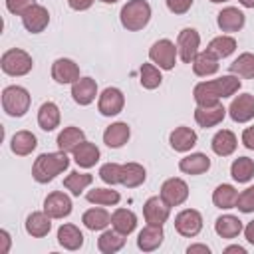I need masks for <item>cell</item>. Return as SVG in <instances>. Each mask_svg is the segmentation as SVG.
I'll return each instance as SVG.
<instances>
[{"label":"cell","mask_w":254,"mask_h":254,"mask_svg":"<svg viewBox=\"0 0 254 254\" xmlns=\"http://www.w3.org/2000/svg\"><path fill=\"white\" fill-rule=\"evenodd\" d=\"M159 196H161L169 206H179V204H183V202L189 198V185H187L183 179H179V177L167 179V181L161 185Z\"/></svg>","instance_id":"52a82bcc"},{"label":"cell","mask_w":254,"mask_h":254,"mask_svg":"<svg viewBox=\"0 0 254 254\" xmlns=\"http://www.w3.org/2000/svg\"><path fill=\"white\" fill-rule=\"evenodd\" d=\"M147 179V173L143 169V165L139 163H125L121 165V185L127 189H135L139 185H143Z\"/></svg>","instance_id":"f546056e"},{"label":"cell","mask_w":254,"mask_h":254,"mask_svg":"<svg viewBox=\"0 0 254 254\" xmlns=\"http://www.w3.org/2000/svg\"><path fill=\"white\" fill-rule=\"evenodd\" d=\"M210 2H214V4H220V2H228V0H210Z\"/></svg>","instance_id":"9f6ffc18"},{"label":"cell","mask_w":254,"mask_h":254,"mask_svg":"<svg viewBox=\"0 0 254 254\" xmlns=\"http://www.w3.org/2000/svg\"><path fill=\"white\" fill-rule=\"evenodd\" d=\"M206 50H208L214 58L222 60V58H228L230 54H234V50H236V40H234L232 36H216V38L210 40V44L206 46Z\"/></svg>","instance_id":"d590c367"},{"label":"cell","mask_w":254,"mask_h":254,"mask_svg":"<svg viewBox=\"0 0 254 254\" xmlns=\"http://www.w3.org/2000/svg\"><path fill=\"white\" fill-rule=\"evenodd\" d=\"M99 177L107 185H121V165L119 163H105V165H101Z\"/></svg>","instance_id":"7bdbcfd3"},{"label":"cell","mask_w":254,"mask_h":254,"mask_svg":"<svg viewBox=\"0 0 254 254\" xmlns=\"http://www.w3.org/2000/svg\"><path fill=\"white\" fill-rule=\"evenodd\" d=\"M0 67L4 73L12 75V77H20V75H26L32 71L34 67V60L28 52L20 50V48H12V50H6L0 58Z\"/></svg>","instance_id":"277c9868"},{"label":"cell","mask_w":254,"mask_h":254,"mask_svg":"<svg viewBox=\"0 0 254 254\" xmlns=\"http://www.w3.org/2000/svg\"><path fill=\"white\" fill-rule=\"evenodd\" d=\"M111 226L117 232L129 236L135 230V226H137V214L133 210H129V208H117L111 214Z\"/></svg>","instance_id":"f1b7e54d"},{"label":"cell","mask_w":254,"mask_h":254,"mask_svg":"<svg viewBox=\"0 0 254 254\" xmlns=\"http://www.w3.org/2000/svg\"><path fill=\"white\" fill-rule=\"evenodd\" d=\"M169 212H171V206L161 196H151L143 204V216H145L147 224L163 226L167 222V218H169Z\"/></svg>","instance_id":"4fadbf2b"},{"label":"cell","mask_w":254,"mask_h":254,"mask_svg":"<svg viewBox=\"0 0 254 254\" xmlns=\"http://www.w3.org/2000/svg\"><path fill=\"white\" fill-rule=\"evenodd\" d=\"M224 252H226V254H230V252H238V254H246V248H242V246H228V248H224Z\"/></svg>","instance_id":"f5cc1de1"},{"label":"cell","mask_w":254,"mask_h":254,"mask_svg":"<svg viewBox=\"0 0 254 254\" xmlns=\"http://www.w3.org/2000/svg\"><path fill=\"white\" fill-rule=\"evenodd\" d=\"M101 2H105V4H115V2H119V0H101Z\"/></svg>","instance_id":"11a10c76"},{"label":"cell","mask_w":254,"mask_h":254,"mask_svg":"<svg viewBox=\"0 0 254 254\" xmlns=\"http://www.w3.org/2000/svg\"><path fill=\"white\" fill-rule=\"evenodd\" d=\"M192 71H194L198 77H206V75L216 73V71H218V58H214L208 50L196 54L194 60H192Z\"/></svg>","instance_id":"4dcf8cb0"},{"label":"cell","mask_w":254,"mask_h":254,"mask_svg":"<svg viewBox=\"0 0 254 254\" xmlns=\"http://www.w3.org/2000/svg\"><path fill=\"white\" fill-rule=\"evenodd\" d=\"M165 2H167V8L173 14H187L194 0H165Z\"/></svg>","instance_id":"bcb514c9"},{"label":"cell","mask_w":254,"mask_h":254,"mask_svg":"<svg viewBox=\"0 0 254 254\" xmlns=\"http://www.w3.org/2000/svg\"><path fill=\"white\" fill-rule=\"evenodd\" d=\"M121 26L129 32L143 30L151 20V6L147 0H129L119 12Z\"/></svg>","instance_id":"3957f363"},{"label":"cell","mask_w":254,"mask_h":254,"mask_svg":"<svg viewBox=\"0 0 254 254\" xmlns=\"http://www.w3.org/2000/svg\"><path fill=\"white\" fill-rule=\"evenodd\" d=\"M85 198L93 204H101V206H113L121 200V194L113 189H91L87 190Z\"/></svg>","instance_id":"60d3db41"},{"label":"cell","mask_w":254,"mask_h":254,"mask_svg":"<svg viewBox=\"0 0 254 254\" xmlns=\"http://www.w3.org/2000/svg\"><path fill=\"white\" fill-rule=\"evenodd\" d=\"M36 2L34 0H6V8H8V12H12V14H18V16H22L30 6H34Z\"/></svg>","instance_id":"f6af8a7d"},{"label":"cell","mask_w":254,"mask_h":254,"mask_svg":"<svg viewBox=\"0 0 254 254\" xmlns=\"http://www.w3.org/2000/svg\"><path fill=\"white\" fill-rule=\"evenodd\" d=\"M71 198L65 194V192H62V190H54V192H50L48 196H46V200H44V210L52 216V218H65V216H69V212H71Z\"/></svg>","instance_id":"7c38bea8"},{"label":"cell","mask_w":254,"mask_h":254,"mask_svg":"<svg viewBox=\"0 0 254 254\" xmlns=\"http://www.w3.org/2000/svg\"><path fill=\"white\" fill-rule=\"evenodd\" d=\"M123 105H125V97H123V91L117 87H105L97 101V109L105 117L119 115L123 111Z\"/></svg>","instance_id":"30bf717a"},{"label":"cell","mask_w":254,"mask_h":254,"mask_svg":"<svg viewBox=\"0 0 254 254\" xmlns=\"http://www.w3.org/2000/svg\"><path fill=\"white\" fill-rule=\"evenodd\" d=\"M58 242L65 250H79L83 246V234L75 224H62L58 228Z\"/></svg>","instance_id":"4316f807"},{"label":"cell","mask_w":254,"mask_h":254,"mask_svg":"<svg viewBox=\"0 0 254 254\" xmlns=\"http://www.w3.org/2000/svg\"><path fill=\"white\" fill-rule=\"evenodd\" d=\"M238 198V190L232 185H218L212 192V202L218 208H234Z\"/></svg>","instance_id":"74e56055"},{"label":"cell","mask_w":254,"mask_h":254,"mask_svg":"<svg viewBox=\"0 0 254 254\" xmlns=\"http://www.w3.org/2000/svg\"><path fill=\"white\" fill-rule=\"evenodd\" d=\"M198 46H200V36L194 28H185V30L179 32L177 52H179V56L185 64H192L194 56L198 54Z\"/></svg>","instance_id":"ba28073f"},{"label":"cell","mask_w":254,"mask_h":254,"mask_svg":"<svg viewBox=\"0 0 254 254\" xmlns=\"http://www.w3.org/2000/svg\"><path fill=\"white\" fill-rule=\"evenodd\" d=\"M91 183H93V175H89V173H79V171H73V173H69V175L64 179V187H65L73 196H79Z\"/></svg>","instance_id":"8d00e7d4"},{"label":"cell","mask_w":254,"mask_h":254,"mask_svg":"<svg viewBox=\"0 0 254 254\" xmlns=\"http://www.w3.org/2000/svg\"><path fill=\"white\" fill-rule=\"evenodd\" d=\"M67 4H69V8H71V10H77V12H83V10H87V8H91V4H93V0H67Z\"/></svg>","instance_id":"c3c4849f"},{"label":"cell","mask_w":254,"mask_h":254,"mask_svg":"<svg viewBox=\"0 0 254 254\" xmlns=\"http://www.w3.org/2000/svg\"><path fill=\"white\" fill-rule=\"evenodd\" d=\"M52 230V216L44 212H32L26 218V232L34 238H44Z\"/></svg>","instance_id":"cb8c5ba5"},{"label":"cell","mask_w":254,"mask_h":254,"mask_svg":"<svg viewBox=\"0 0 254 254\" xmlns=\"http://www.w3.org/2000/svg\"><path fill=\"white\" fill-rule=\"evenodd\" d=\"M30 93L22 85H8L2 91V107L10 117H22L30 109Z\"/></svg>","instance_id":"5b68a950"},{"label":"cell","mask_w":254,"mask_h":254,"mask_svg":"<svg viewBox=\"0 0 254 254\" xmlns=\"http://www.w3.org/2000/svg\"><path fill=\"white\" fill-rule=\"evenodd\" d=\"M230 73H232V75L246 77V79H252V77H254V54H250V52L240 54V56L230 64Z\"/></svg>","instance_id":"ab89813d"},{"label":"cell","mask_w":254,"mask_h":254,"mask_svg":"<svg viewBox=\"0 0 254 254\" xmlns=\"http://www.w3.org/2000/svg\"><path fill=\"white\" fill-rule=\"evenodd\" d=\"M38 125L44 131H54L60 125V107L54 101L42 103V107L38 109Z\"/></svg>","instance_id":"1f68e13d"},{"label":"cell","mask_w":254,"mask_h":254,"mask_svg":"<svg viewBox=\"0 0 254 254\" xmlns=\"http://www.w3.org/2000/svg\"><path fill=\"white\" fill-rule=\"evenodd\" d=\"M69 167V159L65 151H56V153H42L34 165H32V177L36 183H50L54 181L60 173H64Z\"/></svg>","instance_id":"7a4b0ae2"},{"label":"cell","mask_w":254,"mask_h":254,"mask_svg":"<svg viewBox=\"0 0 254 254\" xmlns=\"http://www.w3.org/2000/svg\"><path fill=\"white\" fill-rule=\"evenodd\" d=\"M81 141H85V133L79 129V127H64V131H60V135H58V147H60V151H73Z\"/></svg>","instance_id":"836d02e7"},{"label":"cell","mask_w":254,"mask_h":254,"mask_svg":"<svg viewBox=\"0 0 254 254\" xmlns=\"http://www.w3.org/2000/svg\"><path fill=\"white\" fill-rule=\"evenodd\" d=\"M187 252H189V254H194V252L208 254V252H210V248H208L206 244H192V246H189V248H187Z\"/></svg>","instance_id":"f907efd6"},{"label":"cell","mask_w":254,"mask_h":254,"mask_svg":"<svg viewBox=\"0 0 254 254\" xmlns=\"http://www.w3.org/2000/svg\"><path fill=\"white\" fill-rule=\"evenodd\" d=\"M97 95V83L91 77H79L71 83V97L77 105H89Z\"/></svg>","instance_id":"e0dca14e"},{"label":"cell","mask_w":254,"mask_h":254,"mask_svg":"<svg viewBox=\"0 0 254 254\" xmlns=\"http://www.w3.org/2000/svg\"><path fill=\"white\" fill-rule=\"evenodd\" d=\"M169 143H171V147H173L175 151L187 153V151H190V149L196 145V133H194L190 127L181 125V127H177L175 131H171Z\"/></svg>","instance_id":"44dd1931"},{"label":"cell","mask_w":254,"mask_h":254,"mask_svg":"<svg viewBox=\"0 0 254 254\" xmlns=\"http://www.w3.org/2000/svg\"><path fill=\"white\" fill-rule=\"evenodd\" d=\"M242 143H244L246 149L254 151V127H246L242 131Z\"/></svg>","instance_id":"7dc6e473"},{"label":"cell","mask_w":254,"mask_h":254,"mask_svg":"<svg viewBox=\"0 0 254 254\" xmlns=\"http://www.w3.org/2000/svg\"><path fill=\"white\" fill-rule=\"evenodd\" d=\"M236 208L240 212H254V187L244 189L236 198Z\"/></svg>","instance_id":"ee69618b"},{"label":"cell","mask_w":254,"mask_h":254,"mask_svg":"<svg viewBox=\"0 0 254 254\" xmlns=\"http://www.w3.org/2000/svg\"><path fill=\"white\" fill-rule=\"evenodd\" d=\"M175 228L181 236L192 238L202 230V216L194 208H185L175 216Z\"/></svg>","instance_id":"9c48e42d"},{"label":"cell","mask_w":254,"mask_h":254,"mask_svg":"<svg viewBox=\"0 0 254 254\" xmlns=\"http://www.w3.org/2000/svg\"><path fill=\"white\" fill-rule=\"evenodd\" d=\"M10 234L6 230H0V254H6L10 250Z\"/></svg>","instance_id":"681fc988"},{"label":"cell","mask_w":254,"mask_h":254,"mask_svg":"<svg viewBox=\"0 0 254 254\" xmlns=\"http://www.w3.org/2000/svg\"><path fill=\"white\" fill-rule=\"evenodd\" d=\"M123 246H125V234L117 232L115 228L101 232V236L97 238V248H99L103 254H115V252L121 250Z\"/></svg>","instance_id":"d6a6232c"},{"label":"cell","mask_w":254,"mask_h":254,"mask_svg":"<svg viewBox=\"0 0 254 254\" xmlns=\"http://www.w3.org/2000/svg\"><path fill=\"white\" fill-rule=\"evenodd\" d=\"M226 111H228V109H224L220 101L214 103V105H198V107L194 109V121H196L200 127L208 129V127H214V125L222 123Z\"/></svg>","instance_id":"2e32d148"},{"label":"cell","mask_w":254,"mask_h":254,"mask_svg":"<svg viewBox=\"0 0 254 254\" xmlns=\"http://www.w3.org/2000/svg\"><path fill=\"white\" fill-rule=\"evenodd\" d=\"M244 22H246V16L234 6H228V8L220 10L218 16H216V24L222 32H238V30H242Z\"/></svg>","instance_id":"d6986e66"},{"label":"cell","mask_w":254,"mask_h":254,"mask_svg":"<svg viewBox=\"0 0 254 254\" xmlns=\"http://www.w3.org/2000/svg\"><path fill=\"white\" fill-rule=\"evenodd\" d=\"M242 220L238 218V216H234V214H222V216H218L216 218V222H214V230H216V234L220 236V238H226V240H230V238H236L240 232H242Z\"/></svg>","instance_id":"484cf974"},{"label":"cell","mask_w":254,"mask_h":254,"mask_svg":"<svg viewBox=\"0 0 254 254\" xmlns=\"http://www.w3.org/2000/svg\"><path fill=\"white\" fill-rule=\"evenodd\" d=\"M177 54H179L177 52V46L171 40H167V38L157 40L151 46V50H149L151 62L157 64L161 69H173L175 64H177Z\"/></svg>","instance_id":"8992f818"},{"label":"cell","mask_w":254,"mask_h":254,"mask_svg":"<svg viewBox=\"0 0 254 254\" xmlns=\"http://www.w3.org/2000/svg\"><path fill=\"white\" fill-rule=\"evenodd\" d=\"M236 145H238L236 135H234L230 129H220V131L212 137V141H210V147H212V151H214L218 157H228V155H232V153L236 151Z\"/></svg>","instance_id":"603a6c76"},{"label":"cell","mask_w":254,"mask_h":254,"mask_svg":"<svg viewBox=\"0 0 254 254\" xmlns=\"http://www.w3.org/2000/svg\"><path fill=\"white\" fill-rule=\"evenodd\" d=\"M163 238H165L163 226L147 224V226L139 232V236H137V246H139V250H143V252H153V250H157V248L163 244Z\"/></svg>","instance_id":"ac0fdd59"},{"label":"cell","mask_w":254,"mask_h":254,"mask_svg":"<svg viewBox=\"0 0 254 254\" xmlns=\"http://www.w3.org/2000/svg\"><path fill=\"white\" fill-rule=\"evenodd\" d=\"M230 175L236 183H248L254 177V161L248 157H238L230 165Z\"/></svg>","instance_id":"f35d334b"},{"label":"cell","mask_w":254,"mask_h":254,"mask_svg":"<svg viewBox=\"0 0 254 254\" xmlns=\"http://www.w3.org/2000/svg\"><path fill=\"white\" fill-rule=\"evenodd\" d=\"M228 115L236 123H246V121L254 119V95L242 93V95L234 97L228 107Z\"/></svg>","instance_id":"9a60e30c"},{"label":"cell","mask_w":254,"mask_h":254,"mask_svg":"<svg viewBox=\"0 0 254 254\" xmlns=\"http://www.w3.org/2000/svg\"><path fill=\"white\" fill-rule=\"evenodd\" d=\"M52 77L54 81L65 85V83H75L79 79V67L73 60L69 58H58L52 64Z\"/></svg>","instance_id":"5bb4252c"},{"label":"cell","mask_w":254,"mask_h":254,"mask_svg":"<svg viewBox=\"0 0 254 254\" xmlns=\"http://www.w3.org/2000/svg\"><path fill=\"white\" fill-rule=\"evenodd\" d=\"M179 169L187 175H202L210 169V159L204 153H190L179 161Z\"/></svg>","instance_id":"d4e9b609"},{"label":"cell","mask_w":254,"mask_h":254,"mask_svg":"<svg viewBox=\"0 0 254 254\" xmlns=\"http://www.w3.org/2000/svg\"><path fill=\"white\" fill-rule=\"evenodd\" d=\"M81 222L89 230H103L111 224V214L105 208H89V210L83 212Z\"/></svg>","instance_id":"e575fe53"},{"label":"cell","mask_w":254,"mask_h":254,"mask_svg":"<svg viewBox=\"0 0 254 254\" xmlns=\"http://www.w3.org/2000/svg\"><path fill=\"white\" fill-rule=\"evenodd\" d=\"M129 135H131L129 125L123 123V121H117V123H111L103 131V143L107 147H111V149H119L129 141Z\"/></svg>","instance_id":"ffe728a7"},{"label":"cell","mask_w":254,"mask_h":254,"mask_svg":"<svg viewBox=\"0 0 254 254\" xmlns=\"http://www.w3.org/2000/svg\"><path fill=\"white\" fill-rule=\"evenodd\" d=\"M73 161L77 163V167L81 169H91L97 161H99V149L95 143H89V141H81L73 151Z\"/></svg>","instance_id":"7402d4cb"},{"label":"cell","mask_w":254,"mask_h":254,"mask_svg":"<svg viewBox=\"0 0 254 254\" xmlns=\"http://www.w3.org/2000/svg\"><path fill=\"white\" fill-rule=\"evenodd\" d=\"M244 8H254V0H238Z\"/></svg>","instance_id":"db71d44e"},{"label":"cell","mask_w":254,"mask_h":254,"mask_svg":"<svg viewBox=\"0 0 254 254\" xmlns=\"http://www.w3.org/2000/svg\"><path fill=\"white\" fill-rule=\"evenodd\" d=\"M22 24H24V28H26L30 34H40V32H44V30L48 28V24H50V12H48L44 6L34 4V6H30V8L22 14Z\"/></svg>","instance_id":"8fae6325"},{"label":"cell","mask_w":254,"mask_h":254,"mask_svg":"<svg viewBox=\"0 0 254 254\" xmlns=\"http://www.w3.org/2000/svg\"><path fill=\"white\" fill-rule=\"evenodd\" d=\"M36 147H38V139H36L34 133H30V131H16V133L12 135L10 149H12L14 155L26 157V155H30Z\"/></svg>","instance_id":"83f0119b"},{"label":"cell","mask_w":254,"mask_h":254,"mask_svg":"<svg viewBox=\"0 0 254 254\" xmlns=\"http://www.w3.org/2000/svg\"><path fill=\"white\" fill-rule=\"evenodd\" d=\"M242 81L236 75H222L218 79H210V81H200L194 85L192 95L196 105H214L224 97L234 95L240 89Z\"/></svg>","instance_id":"6da1fadb"},{"label":"cell","mask_w":254,"mask_h":254,"mask_svg":"<svg viewBox=\"0 0 254 254\" xmlns=\"http://www.w3.org/2000/svg\"><path fill=\"white\" fill-rule=\"evenodd\" d=\"M244 236H246V240L254 246V220H250V222L246 224V228H244Z\"/></svg>","instance_id":"816d5d0a"},{"label":"cell","mask_w":254,"mask_h":254,"mask_svg":"<svg viewBox=\"0 0 254 254\" xmlns=\"http://www.w3.org/2000/svg\"><path fill=\"white\" fill-rule=\"evenodd\" d=\"M161 67H157V65H153V64H143L141 65V69H139V81H141V85L145 87V89H155V87H159L161 85V81H163V75H161V71H159Z\"/></svg>","instance_id":"b9f144b4"}]
</instances>
